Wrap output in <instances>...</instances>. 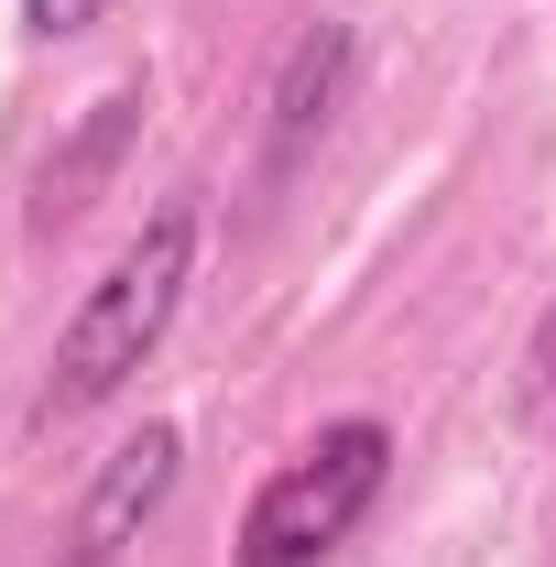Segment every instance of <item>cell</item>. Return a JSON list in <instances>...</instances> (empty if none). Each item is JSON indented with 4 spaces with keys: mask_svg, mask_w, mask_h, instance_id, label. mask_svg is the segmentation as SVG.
I'll return each mask as SVG.
<instances>
[{
    "mask_svg": "<svg viewBox=\"0 0 556 567\" xmlns=\"http://www.w3.org/2000/svg\"><path fill=\"white\" fill-rule=\"evenodd\" d=\"M186 284H197V197H164V208L132 229V251H121L110 274L76 295L66 339H55L44 415H87V404H110L142 360L164 350V328H175Z\"/></svg>",
    "mask_w": 556,
    "mask_h": 567,
    "instance_id": "obj_1",
    "label": "cell"
},
{
    "mask_svg": "<svg viewBox=\"0 0 556 567\" xmlns=\"http://www.w3.org/2000/svg\"><path fill=\"white\" fill-rule=\"evenodd\" d=\"M393 481V425L382 415H339L306 458H284L240 513V567H317L360 535V513Z\"/></svg>",
    "mask_w": 556,
    "mask_h": 567,
    "instance_id": "obj_2",
    "label": "cell"
},
{
    "mask_svg": "<svg viewBox=\"0 0 556 567\" xmlns=\"http://www.w3.org/2000/svg\"><path fill=\"white\" fill-rule=\"evenodd\" d=\"M175 470H186V436H175V425H142V436H121V447L99 458L87 502H76V567H121V557H132L142 524L175 502Z\"/></svg>",
    "mask_w": 556,
    "mask_h": 567,
    "instance_id": "obj_3",
    "label": "cell"
},
{
    "mask_svg": "<svg viewBox=\"0 0 556 567\" xmlns=\"http://www.w3.org/2000/svg\"><path fill=\"white\" fill-rule=\"evenodd\" d=\"M349 76H360V33H349V22H306V33L284 44L274 99H262V110H274V121H262V175H274V186L295 175V164H306V142L339 121Z\"/></svg>",
    "mask_w": 556,
    "mask_h": 567,
    "instance_id": "obj_4",
    "label": "cell"
},
{
    "mask_svg": "<svg viewBox=\"0 0 556 567\" xmlns=\"http://www.w3.org/2000/svg\"><path fill=\"white\" fill-rule=\"evenodd\" d=\"M132 132H142V87H110V99L76 121V142L44 153V175H33V229H66V218L110 186V164L132 153Z\"/></svg>",
    "mask_w": 556,
    "mask_h": 567,
    "instance_id": "obj_5",
    "label": "cell"
},
{
    "mask_svg": "<svg viewBox=\"0 0 556 567\" xmlns=\"http://www.w3.org/2000/svg\"><path fill=\"white\" fill-rule=\"evenodd\" d=\"M524 415H556V306L535 317V339H524Z\"/></svg>",
    "mask_w": 556,
    "mask_h": 567,
    "instance_id": "obj_6",
    "label": "cell"
},
{
    "mask_svg": "<svg viewBox=\"0 0 556 567\" xmlns=\"http://www.w3.org/2000/svg\"><path fill=\"white\" fill-rule=\"evenodd\" d=\"M110 11H121V0H22V33L55 44V33H87V22H110Z\"/></svg>",
    "mask_w": 556,
    "mask_h": 567,
    "instance_id": "obj_7",
    "label": "cell"
}]
</instances>
